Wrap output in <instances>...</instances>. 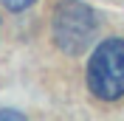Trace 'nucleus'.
Returning a JSON list of instances; mask_svg holds the SVG:
<instances>
[{
  "instance_id": "nucleus-2",
  "label": "nucleus",
  "mask_w": 124,
  "mask_h": 121,
  "mask_svg": "<svg viewBox=\"0 0 124 121\" xmlns=\"http://www.w3.org/2000/svg\"><path fill=\"white\" fill-rule=\"evenodd\" d=\"M54 42L59 51L76 56L82 53L96 37V11L82 0H59L54 8Z\"/></svg>"
},
{
  "instance_id": "nucleus-3",
  "label": "nucleus",
  "mask_w": 124,
  "mask_h": 121,
  "mask_svg": "<svg viewBox=\"0 0 124 121\" xmlns=\"http://www.w3.org/2000/svg\"><path fill=\"white\" fill-rule=\"evenodd\" d=\"M0 3H3L8 11H25V8H28V6H34L37 0H0Z\"/></svg>"
},
{
  "instance_id": "nucleus-1",
  "label": "nucleus",
  "mask_w": 124,
  "mask_h": 121,
  "mask_svg": "<svg viewBox=\"0 0 124 121\" xmlns=\"http://www.w3.org/2000/svg\"><path fill=\"white\" fill-rule=\"evenodd\" d=\"M87 87L101 101H118L124 96V39L110 37L96 45L87 62Z\"/></svg>"
},
{
  "instance_id": "nucleus-4",
  "label": "nucleus",
  "mask_w": 124,
  "mask_h": 121,
  "mask_svg": "<svg viewBox=\"0 0 124 121\" xmlns=\"http://www.w3.org/2000/svg\"><path fill=\"white\" fill-rule=\"evenodd\" d=\"M0 118H23V113H14V110H0Z\"/></svg>"
}]
</instances>
